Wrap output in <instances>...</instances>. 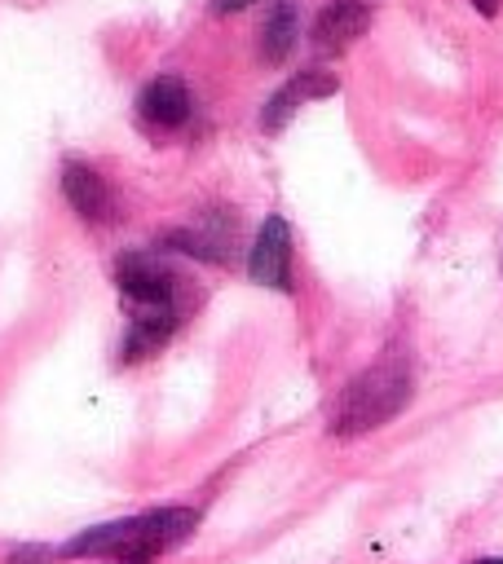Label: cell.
<instances>
[{
    "label": "cell",
    "instance_id": "9",
    "mask_svg": "<svg viewBox=\"0 0 503 564\" xmlns=\"http://www.w3.org/2000/svg\"><path fill=\"white\" fill-rule=\"evenodd\" d=\"M371 22H375L371 0H327L309 22V44L318 57H340L371 31Z\"/></svg>",
    "mask_w": 503,
    "mask_h": 564
},
{
    "label": "cell",
    "instance_id": "3",
    "mask_svg": "<svg viewBox=\"0 0 503 564\" xmlns=\"http://www.w3.org/2000/svg\"><path fill=\"white\" fill-rule=\"evenodd\" d=\"M199 524L194 507H154L141 516L106 520L71 538L57 555L62 560H115V564H150L154 555L181 546Z\"/></svg>",
    "mask_w": 503,
    "mask_h": 564
},
{
    "label": "cell",
    "instance_id": "7",
    "mask_svg": "<svg viewBox=\"0 0 503 564\" xmlns=\"http://www.w3.org/2000/svg\"><path fill=\"white\" fill-rule=\"evenodd\" d=\"M57 189H62V203L71 207V216L88 229H110L124 216V198H119L115 181L79 154H66L57 163Z\"/></svg>",
    "mask_w": 503,
    "mask_h": 564
},
{
    "label": "cell",
    "instance_id": "12",
    "mask_svg": "<svg viewBox=\"0 0 503 564\" xmlns=\"http://www.w3.org/2000/svg\"><path fill=\"white\" fill-rule=\"evenodd\" d=\"M247 4H256V0H207V13H216V18H229V13H243Z\"/></svg>",
    "mask_w": 503,
    "mask_h": 564
},
{
    "label": "cell",
    "instance_id": "14",
    "mask_svg": "<svg viewBox=\"0 0 503 564\" xmlns=\"http://www.w3.org/2000/svg\"><path fill=\"white\" fill-rule=\"evenodd\" d=\"M477 564H503V560H494V555H490V560H477Z\"/></svg>",
    "mask_w": 503,
    "mask_h": 564
},
{
    "label": "cell",
    "instance_id": "5",
    "mask_svg": "<svg viewBox=\"0 0 503 564\" xmlns=\"http://www.w3.org/2000/svg\"><path fill=\"white\" fill-rule=\"evenodd\" d=\"M154 247H163L176 260H194V264H212V269H229L238 260V251H243L238 247V225L221 207H203L185 225L163 229L154 238Z\"/></svg>",
    "mask_w": 503,
    "mask_h": 564
},
{
    "label": "cell",
    "instance_id": "4",
    "mask_svg": "<svg viewBox=\"0 0 503 564\" xmlns=\"http://www.w3.org/2000/svg\"><path fill=\"white\" fill-rule=\"evenodd\" d=\"M194 119H199V97H194L190 79L176 70L150 75L132 97V123L159 145L172 137H185L194 128Z\"/></svg>",
    "mask_w": 503,
    "mask_h": 564
},
{
    "label": "cell",
    "instance_id": "8",
    "mask_svg": "<svg viewBox=\"0 0 503 564\" xmlns=\"http://www.w3.org/2000/svg\"><path fill=\"white\" fill-rule=\"evenodd\" d=\"M335 93H340V75H335V70H327V66H300V70H291V75L260 101L256 128H260L265 137H278L304 106H313V101H322V97H335Z\"/></svg>",
    "mask_w": 503,
    "mask_h": 564
},
{
    "label": "cell",
    "instance_id": "13",
    "mask_svg": "<svg viewBox=\"0 0 503 564\" xmlns=\"http://www.w3.org/2000/svg\"><path fill=\"white\" fill-rule=\"evenodd\" d=\"M468 4H472L481 18H499V9H503V0H468Z\"/></svg>",
    "mask_w": 503,
    "mask_h": 564
},
{
    "label": "cell",
    "instance_id": "6",
    "mask_svg": "<svg viewBox=\"0 0 503 564\" xmlns=\"http://www.w3.org/2000/svg\"><path fill=\"white\" fill-rule=\"evenodd\" d=\"M243 273L247 282L278 291V295H296V229L282 212H265L256 234L243 247Z\"/></svg>",
    "mask_w": 503,
    "mask_h": 564
},
{
    "label": "cell",
    "instance_id": "2",
    "mask_svg": "<svg viewBox=\"0 0 503 564\" xmlns=\"http://www.w3.org/2000/svg\"><path fill=\"white\" fill-rule=\"evenodd\" d=\"M415 397V361L402 344L384 348L371 366H362L335 397L331 405V436L340 441H353V436H366L384 423H393Z\"/></svg>",
    "mask_w": 503,
    "mask_h": 564
},
{
    "label": "cell",
    "instance_id": "1",
    "mask_svg": "<svg viewBox=\"0 0 503 564\" xmlns=\"http://www.w3.org/2000/svg\"><path fill=\"white\" fill-rule=\"evenodd\" d=\"M115 291H119V313H124V335H119V366H141L159 357L194 317L203 291L185 260L168 256L163 247H128L115 256Z\"/></svg>",
    "mask_w": 503,
    "mask_h": 564
},
{
    "label": "cell",
    "instance_id": "11",
    "mask_svg": "<svg viewBox=\"0 0 503 564\" xmlns=\"http://www.w3.org/2000/svg\"><path fill=\"white\" fill-rule=\"evenodd\" d=\"M9 564H57V555L49 546H18L9 555Z\"/></svg>",
    "mask_w": 503,
    "mask_h": 564
},
{
    "label": "cell",
    "instance_id": "10",
    "mask_svg": "<svg viewBox=\"0 0 503 564\" xmlns=\"http://www.w3.org/2000/svg\"><path fill=\"white\" fill-rule=\"evenodd\" d=\"M300 4L296 0H269L265 18H260V31H256V48H260V62L265 66H282L296 44H300Z\"/></svg>",
    "mask_w": 503,
    "mask_h": 564
}]
</instances>
